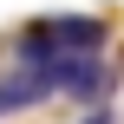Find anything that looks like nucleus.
<instances>
[{
	"mask_svg": "<svg viewBox=\"0 0 124 124\" xmlns=\"http://www.w3.org/2000/svg\"><path fill=\"white\" fill-rule=\"evenodd\" d=\"M52 85H59V92H72V98H105L111 72H105L92 52H78V59H52Z\"/></svg>",
	"mask_w": 124,
	"mask_h": 124,
	"instance_id": "1",
	"label": "nucleus"
},
{
	"mask_svg": "<svg viewBox=\"0 0 124 124\" xmlns=\"http://www.w3.org/2000/svg\"><path fill=\"white\" fill-rule=\"evenodd\" d=\"M46 92H59V85H52V65H26L20 78H7V85H0V111H20V105H39Z\"/></svg>",
	"mask_w": 124,
	"mask_h": 124,
	"instance_id": "2",
	"label": "nucleus"
},
{
	"mask_svg": "<svg viewBox=\"0 0 124 124\" xmlns=\"http://www.w3.org/2000/svg\"><path fill=\"white\" fill-rule=\"evenodd\" d=\"M85 124H105V118H85Z\"/></svg>",
	"mask_w": 124,
	"mask_h": 124,
	"instance_id": "3",
	"label": "nucleus"
}]
</instances>
